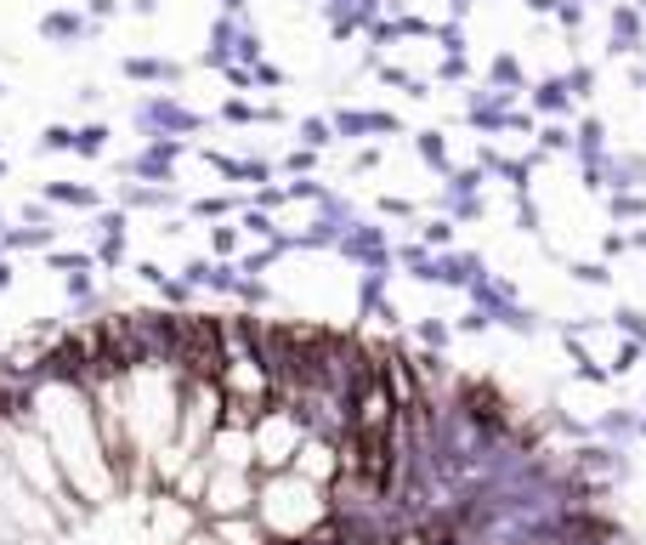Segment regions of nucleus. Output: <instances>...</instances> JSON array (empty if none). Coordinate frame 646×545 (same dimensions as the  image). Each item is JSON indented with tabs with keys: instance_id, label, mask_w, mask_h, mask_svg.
Returning a JSON list of instances; mask_svg holds the SVG:
<instances>
[{
	"instance_id": "f257e3e1",
	"label": "nucleus",
	"mask_w": 646,
	"mask_h": 545,
	"mask_svg": "<svg viewBox=\"0 0 646 545\" xmlns=\"http://www.w3.org/2000/svg\"><path fill=\"white\" fill-rule=\"evenodd\" d=\"M249 432H255V466L284 471V466H295V449L306 444V420H301L290 403H273Z\"/></svg>"
},
{
	"instance_id": "f03ea898",
	"label": "nucleus",
	"mask_w": 646,
	"mask_h": 545,
	"mask_svg": "<svg viewBox=\"0 0 646 545\" xmlns=\"http://www.w3.org/2000/svg\"><path fill=\"white\" fill-rule=\"evenodd\" d=\"M398 398H392V381H385V370H363L358 387H352V432L358 438H385L398 420Z\"/></svg>"
},
{
	"instance_id": "7ed1b4c3",
	"label": "nucleus",
	"mask_w": 646,
	"mask_h": 545,
	"mask_svg": "<svg viewBox=\"0 0 646 545\" xmlns=\"http://www.w3.org/2000/svg\"><path fill=\"white\" fill-rule=\"evenodd\" d=\"M216 477H211V489H205V512L211 517H244V512H255V483H249V471L244 466H211Z\"/></svg>"
},
{
	"instance_id": "20e7f679",
	"label": "nucleus",
	"mask_w": 646,
	"mask_h": 545,
	"mask_svg": "<svg viewBox=\"0 0 646 545\" xmlns=\"http://www.w3.org/2000/svg\"><path fill=\"white\" fill-rule=\"evenodd\" d=\"M46 35H62V40H69V35H80V18H51Z\"/></svg>"
},
{
	"instance_id": "39448f33",
	"label": "nucleus",
	"mask_w": 646,
	"mask_h": 545,
	"mask_svg": "<svg viewBox=\"0 0 646 545\" xmlns=\"http://www.w3.org/2000/svg\"><path fill=\"white\" fill-rule=\"evenodd\" d=\"M539 108H550V114H556V108H561V86H545V91H539Z\"/></svg>"
},
{
	"instance_id": "423d86ee",
	"label": "nucleus",
	"mask_w": 646,
	"mask_h": 545,
	"mask_svg": "<svg viewBox=\"0 0 646 545\" xmlns=\"http://www.w3.org/2000/svg\"><path fill=\"white\" fill-rule=\"evenodd\" d=\"M102 148V132H80V154H97Z\"/></svg>"
},
{
	"instance_id": "0eeeda50",
	"label": "nucleus",
	"mask_w": 646,
	"mask_h": 545,
	"mask_svg": "<svg viewBox=\"0 0 646 545\" xmlns=\"http://www.w3.org/2000/svg\"><path fill=\"white\" fill-rule=\"evenodd\" d=\"M528 7H534V12H545V7H556V0H528Z\"/></svg>"
},
{
	"instance_id": "6e6552de",
	"label": "nucleus",
	"mask_w": 646,
	"mask_h": 545,
	"mask_svg": "<svg viewBox=\"0 0 646 545\" xmlns=\"http://www.w3.org/2000/svg\"><path fill=\"white\" fill-rule=\"evenodd\" d=\"M182 545H216V539H182Z\"/></svg>"
}]
</instances>
